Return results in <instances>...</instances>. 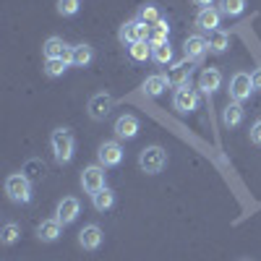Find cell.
Wrapping results in <instances>:
<instances>
[{
	"instance_id": "1",
	"label": "cell",
	"mask_w": 261,
	"mask_h": 261,
	"mask_svg": "<svg viewBox=\"0 0 261 261\" xmlns=\"http://www.w3.org/2000/svg\"><path fill=\"white\" fill-rule=\"evenodd\" d=\"M50 146H53V154H55L58 165H68L73 160L76 141H73V134L68 128H55L50 134Z\"/></svg>"
},
{
	"instance_id": "2",
	"label": "cell",
	"mask_w": 261,
	"mask_h": 261,
	"mask_svg": "<svg viewBox=\"0 0 261 261\" xmlns=\"http://www.w3.org/2000/svg\"><path fill=\"white\" fill-rule=\"evenodd\" d=\"M6 193L13 204H29L32 201V180L24 172H13L6 178Z\"/></svg>"
},
{
	"instance_id": "3",
	"label": "cell",
	"mask_w": 261,
	"mask_h": 261,
	"mask_svg": "<svg viewBox=\"0 0 261 261\" xmlns=\"http://www.w3.org/2000/svg\"><path fill=\"white\" fill-rule=\"evenodd\" d=\"M167 165V151L162 146H144L139 154V167L146 172V175H160Z\"/></svg>"
},
{
	"instance_id": "4",
	"label": "cell",
	"mask_w": 261,
	"mask_h": 261,
	"mask_svg": "<svg viewBox=\"0 0 261 261\" xmlns=\"http://www.w3.org/2000/svg\"><path fill=\"white\" fill-rule=\"evenodd\" d=\"M120 42L123 45H136V42H149V24H144V21H139V18H130V21H125V24L120 27Z\"/></svg>"
},
{
	"instance_id": "5",
	"label": "cell",
	"mask_w": 261,
	"mask_h": 261,
	"mask_svg": "<svg viewBox=\"0 0 261 261\" xmlns=\"http://www.w3.org/2000/svg\"><path fill=\"white\" fill-rule=\"evenodd\" d=\"M251 92H253L251 73H246V71H238V73H232L230 86H227V94H230V99H232V102H246V99L251 97Z\"/></svg>"
},
{
	"instance_id": "6",
	"label": "cell",
	"mask_w": 261,
	"mask_h": 261,
	"mask_svg": "<svg viewBox=\"0 0 261 261\" xmlns=\"http://www.w3.org/2000/svg\"><path fill=\"white\" fill-rule=\"evenodd\" d=\"M81 188L94 196L97 191L107 188V180H105V167L102 165H89V167H84L81 170Z\"/></svg>"
},
{
	"instance_id": "7",
	"label": "cell",
	"mask_w": 261,
	"mask_h": 261,
	"mask_svg": "<svg viewBox=\"0 0 261 261\" xmlns=\"http://www.w3.org/2000/svg\"><path fill=\"white\" fill-rule=\"evenodd\" d=\"M172 107L180 113V115H188V113H193L196 107H199V92L196 89H191V84H186V86H178L175 89V94H172Z\"/></svg>"
},
{
	"instance_id": "8",
	"label": "cell",
	"mask_w": 261,
	"mask_h": 261,
	"mask_svg": "<svg viewBox=\"0 0 261 261\" xmlns=\"http://www.w3.org/2000/svg\"><path fill=\"white\" fill-rule=\"evenodd\" d=\"M113 110V97L107 92H97L89 97V102H86V113H89L92 120H105L107 115H110Z\"/></svg>"
},
{
	"instance_id": "9",
	"label": "cell",
	"mask_w": 261,
	"mask_h": 261,
	"mask_svg": "<svg viewBox=\"0 0 261 261\" xmlns=\"http://www.w3.org/2000/svg\"><path fill=\"white\" fill-rule=\"evenodd\" d=\"M79 214H81V204H79V199H73V196H65V199H60L58 206H55V217H58V222L63 227L73 225L79 220Z\"/></svg>"
},
{
	"instance_id": "10",
	"label": "cell",
	"mask_w": 261,
	"mask_h": 261,
	"mask_svg": "<svg viewBox=\"0 0 261 261\" xmlns=\"http://www.w3.org/2000/svg\"><path fill=\"white\" fill-rule=\"evenodd\" d=\"M209 53V39H204L201 34H191L186 37L183 42V55L191 60V63H201Z\"/></svg>"
},
{
	"instance_id": "11",
	"label": "cell",
	"mask_w": 261,
	"mask_h": 261,
	"mask_svg": "<svg viewBox=\"0 0 261 261\" xmlns=\"http://www.w3.org/2000/svg\"><path fill=\"white\" fill-rule=\"evenodd\" d=\"M97 160L102 167H118L123 162V146L120 141H102L97 149Z\"/></svg>"
},
{
	"instance_id": "12",
	"label": "cell",
	"mask_w": 261,
	"mask_h": 261,
	"mask_svg": "<svg viewBox=\"0 0 261 261\" xmlns=\"http://www.w3.org/2000/svg\"><path fill=\"white\" fill-rule=\"evenodd\" d=\"M191 73H193V63L186 58V60H178V63H170L165 76H167L170 86H186V84H191Z\"/></svg>"
},
{
	"instance_id": "13",
	"label": "cell",
	"mask_w": 261,
	"mask_h": 261,
	"mask_svg": "<svg viewBox=\"0 0 261 261\" xmlns=\"http://www.w3.org/2000/svg\"><path fill=\"white\" fill-rule=\"evenodd\" d=\"M102 241H105V232L99 225H84L79 230V246L84 251H97L102 246Z\"/></svg>"
},
{
	"instance_id": "14",
	"label": "cell",
	"mask_w": 261,
	"mask_h": 261,
	"mask_svg": "<svg viewBox=\"0 0 261 261\" xmlns=\"http://www.w3.org/2000/svg\"><path fill=\"white\" fill-rule=\"evenodd\" d=\"M42 55H45V60H53V58H63L71 63V55H73V47L65 45V39L60 37H50L45 45H42Z\"/></svg>"
},
{
	"instance_id": "15",
	"label": "cell",
	"mask_w": 261,
	"mask_h": 261,
	"mask_svg": "<svg viewBox=\"0 0 261 261\" xmlns=\"http://www.w3.org/2000/svg\"><path fill=\"white\" fill-rule=\"evenodd\" d=\"M139 128H141V123H139L136 115H130V113H128V115H120V118L115 120V136L130 141V139L139 136Z\"/></svg>"
},
{
	"instance_id": "16",
	"label": "cell",
	"mask_w": 261,
	"mask_h": 261,
	"mask_svg": "<svg viewBox=\"0 0 261 261\" xmlns=\"http://www.w3.org/2000/svg\"><path fill=\"white\" fill-rule=\"evenodd\" d=\"M220 84H222V73H220V68L209 65V68L201 71V76H199V89H201L206 97H212L217 89H220Z\"/></svg>"
},
{
	"instance_id": "17",
	"label": "cell",
	"mask_w": 261,
	"mask_h": 261,
	"mask_svg": "<svg viewBox=\"0 0 261 261\" xmlns=\"http://www.w3.org/2000/svg\"><path fill=\"white\" fill-rule=\"evenodd\" d=\"M220 18H222V13H220V8H201L199 11V16H196V27H199L201 32H214V29H220Z\"/></svg>"
},
{
	"instance_id": "18",
	"label": "cell",
	"mask_w": 261,
	"mask_h": 261,
	"mask_svg": "<svg viewBox=\"0 0 261 261\" xmlns=\"http://www.w3.org/2000/svg\"><path fill=\"white\" fill-rule=\"evenodd\" d=\"M63 232V225L58 222V217H53V220H42L39 227H37V238L42 243H55L58 238Z\"/></svg>"
},
{
	"instance_id": "19",
	"label": "cell",
	"mask_w": 261,
	"mask_h": 261,
	"mask_svg": "<svg viewBox=\"0 0 261 261\" xmlns=\"http://www.w3.org/2000/svg\"><path fill=\"white\" fill-rule=\"evenodd\" d=\"M222 123L227 128H235V125H241L243 123V102H227V107L222 110Z\"/></svg>"
},
{
	"instance_id": "20",
	"label": "cell",
	"mask_w": 261,
	"mask_h": 261,
	"mask_svg": "<svg viewBox=\"0 0 261 261\" xmlns=\"http://www.w3.org/2000/svg\"><path fill=\"white\" fill-rule=\"evenodd\" d=\"M167 86H170V81H167L165 73H151V76H146V81H144V92H146L149 97H160Z\"/></svg>"
},
{
	"instance_id": "21",
	"label": "cell",
	"mask_w": 261,
	"mask_h": 261,
	"mask_svg": "<svg viewBox=\"0 0 261 261\" xmlns=\"http://www.w3.org/2000/svg\"><path fill=\"white\" fill-rule=\"evenodd\" d=\"M94 60V50L86 45V42H81V45H73V55H71V65H76V68H86Z\"/></svg>"
},
{
	"instance_id": "22",
	"label": "cell",
	"mask_w": 261,
	"mask_h": 261,
	"mask_svg": "<svg viewBox=\"0 0 261 261\" xmlns=\"http://www.w3.org/2000/svg\"><path fill=\"white\" fill-rule=\"evenodd\" d=\"M92 206L97 212H107V209H113L115 206V191L113 188H102L92 196Z\"/></svg>"
},
{
	"instance_id": "23",
	"label": "cell",
	"mask_w": 261,
	"mask_h": 261,
	"mask_svg": "<svg viewBox=\"0 0 261 261\" xmlns=\"http://www.w3.org/2000/svg\"><path fill=\"white\" fill-rule=\"evenodd\" d=\"M167 34H170L167 18H160L157 24L149 27V45H165V42H167Z\"/></svg>"
},
{
	"instance_id": "24",
	"label": "cell",
	"mask_w": 261,
	"mask_h": 261,
	"mask_svg": "<svg viewBox=\"0 0 261 261\" xmlns=\"http://www.w3.org/2000/svg\"><path fill=\"white\" fill-rule=\"evenodd\" d=\"M227 45H230V37H227V32H222V29H214V32H209V53H214V55H222V53L227 50Z\"/></svg>"
},
{
	"instance_id": "25",
	"label": "cell",
	"mask_w": 261,
	"mask_h": 261,
	"mask_svg": "<svg viewBox=\"0 0 261 261\" xmlns=\"http://www.w3.org/2000/svg\"><path fill=\"white\" fill-rule=\"evenodd\" d=\"M139 21H144V24H157V21L162 18V13H160V8L154 6V3H144L141 8H139V16H136Z\"/></svg>"
},
{
	"instance_id": "26",
	"label": "cell",
	"mask_w": 261,
	"mask_h": 261,
	"mask_svg": "<svg viewBox=\"0 0 261 261\" xmlns=\"http://www.w3.org/2000/svg\"><path fill=\"white\" fill-rule=\"evenodd\" d=\"M151 60L160 63V65H170L172 63V47H170V42H165V45H151Z\"/></svg>"
},
{
	"instance_id": "27",
	"label": "cell",
	"mask_w": 261,
	"mask_h": 261,
	"mask_svg": "<svg viewBox=\"0 0 261 261\" xmlns=\"http://www.w3.org/2000/svg\"><path fill=\"white\" fill-rule=\"evenodd\" d=\"M243 11H246V0H220V13L222 16L235 18V16H241Z\"/></svg>"
},
{
	"instance_id": "28",
	"label": "cell",
	"mask_w": 261,
	"mask_h": 261,
	"mask_svg": "<svg viewBox=\"0 0 261 261\" xmlns=\"http://www.w3.org/2000/svg\"><path fill=\"white\" fill-rule=\"evenodd\" d=\"M68 60H63V58H53V60H45V73L50 76V79H58V76H63L65 71H68Z\"/></svg>"
},
{
	"instance_id": "29",
	"label": "cell",
	"mask_w": 261,
	"mask_h": 261,
	"mask_svg": "<svg viewBox=\"0 0 261 261\" xmlns=\"http://www.w3.org/2000/svg\"><path fill=\"white\" fill-rule=\"evenodd\" d=\"M18 238H21V227L16 222H6L3 230H0V243H3V246H13Z\"/></svg>"
},
{
	"instance_id": "30",
	"label": "cell",
	"mask_w": 261,
	"mask_h": 261,
	"mask_svg": "<svg viewBox=\"0 0 261 261\" xmlns=\"http://www.w3.org/2000/svg\"><path fill=\"white\" fill-rule=\"evenodd\" d=\"M128 53H130V58H134V60L144 63V60H149V58H151V45L144 39V42H136V45H130V47H128Z\"/></svg>"
},
{
	"instance_id": "31",
	"label": "cell",
	"mask_w": 261,
	"mask_h": 261,
	"mask_svg": "<svg viewBox=\"0 0 261 261\" xmlns=\"http://www.w3.org/2000/svg\"><path fill=\"white\" fill-rule=\"evenodd\" d=\"M58 13L60 16H65V18H71V16H76L79 11H81V0H58Z\"/></svg>"
},
{
	"instance_id": "32",
	"label": "cell",
	"mask_w": 261,
	"mask_h": 261,
	"mask_svg": "<svg viewBox=\"0 0 261 261\" xmlns=\"http://www.w3.org/2000/svg\"><path fill=\"white\" fill-rule=\"evenodd\" d=\"M251 141H253L256 146H261V118L251 125Z\"/></svg>"
},
{
	"instance_id": "33",
	"label": "cell",
	"mask_w": 261,
	"mask_h": 261,
	"mask_svg": "<svg viewBox=\"0 0 261 261\" xmlns=\"http://www.w3.org/2000/svg\"><path fill=\"white\" fill-rule=\"evenodd\" d=\"M251 81H253V92H261V68L251 73Z\"/></svg>"
},
{
	"instance_id": "34",
	"label": "cell",
	"mask_w": 261,
	"mask_h": 261,
	"mask_svg": "<svg viewBox=\"0 0 261 261\" xmlns=\"http://www.w3.org/2000/svg\"><path fill=\"white\" fill-rule=\"evenodd\" d=\"M193 6H199V11H201V8H212L214 0H193Z\"/></svg>"
}]
</instances>
